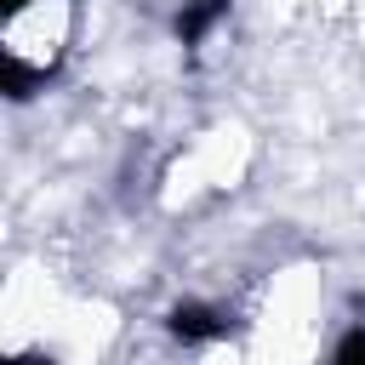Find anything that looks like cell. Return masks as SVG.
<instances>
[{"instance_id":"3957f363","label":"cell","mask_w":365,"mask_h":365,"mask_svg":"<svg viewBox=\"0 0 365 365\" xmlns=\"http://www.w3.org/2000/svg\"><path fill=\"white\" fill-rule=\"evenodd\" d=\"M34 80H40V68H29V63H17L11 51H6V63H0V86H6V97H34Z\"/></svg>"},{"instance_id":"5b68a950","label":"cell","mask_w":365,"mask_h":365,"mask_svg":"<svg viewBox=\"0 0 365 365\" xmlns=\"http://www.w3.org/2000/svg\"><path fill=\"white\" fill-rule=\"evenodd\" d=\"M11 365H57L51 354H11Z\"/></svg>"},{"instance_id":"6da1fadb","label":"cell","mask_w":365,"mask_h":365,"mask_svg":"<svg viewBox=\"0 0 365 365\" xmlns=\"http://www.w3.org/2000/svg\"><path fill=\"white\" fill-rule=\"evenodd\" d=\"M165 331H171L177 342H222V336H228V319H222L211 302H177V308L165 314Z\"/></svg>"},{"instance_id":"277c9868","label":"cell","mask_w":365,"mask_h":365,"mask_svg":"<svg viewBox=\"0 0 365 365\" xmlns=\"http://www.w3.org/2000/svg\"><path fill=\"white\" fill-rule=\"evenodd\" d=\"M331 365H365V325H354L342 342H336V359Z\"/></svg>"},{"instance_id":"8992f818","label":"cell","mask_w":365,"mask_h":365,"mask_svg":"<svg viewBox=\"0 0 365 365\" xmlns=\"http://www.w3.org/2000/svg\"><path fill=\"white\" fill-rule=\"evenodd\" d=\"M23 6H29V0H0V11H6V17H17Z\"/></svg>"},{"instance_id":"7a4b0ae2","label":"cell","mask_w":365,"mask_h":365,"mask_svg":"<svg viewBox=\"0 0 365 365\" xmlns=\"http://www.w3.org/2000/svg\"><path fill=\"white\" fill-rule=\"evenodd\" d=\"M222 17H228V0H194V6L177 11V40H182V46H200Z\"/></svg>"}]
</instances>
